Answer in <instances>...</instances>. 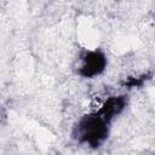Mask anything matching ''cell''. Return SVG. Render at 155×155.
I'll return each instance as SVG.
<instances>
[{"label":"cell","mask_w":155,"mask_h":155,"mask_svg":"<svg viewBox=\"0 0 155 155\" xmlns=\"http://www.w3.org/2000/svg\"><path fill=\"white\" fill-rule=\"evenodd\" d=\"M108 64L107 56L101 50H90L82 52L75 65V71L79 76L85 79H93L101 75Z\"/></svg>","instance_id":"2"},{"label":"cell","mask_w":155,"mask_h":155,"mask_svg":"<svg viewBox=\"0 0 155 155\" xmlns=\"http://www.w3.org/2000/svg\"><path fill=\"white\" fill-rule=\"evenodd\" d=\"M113 119L99 108L82 116L73 128V138L81 145L90 148L101 147L109 136Z\"/></svg>","instance_id":"1"}]
</instances>
